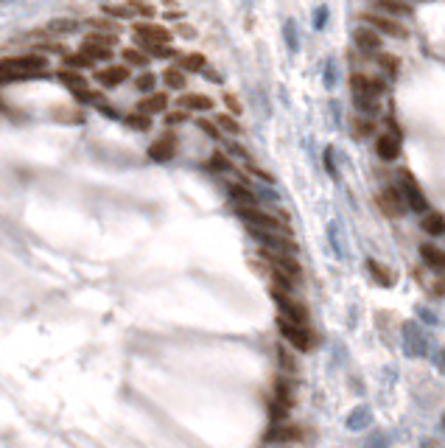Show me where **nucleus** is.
Listing matches in <instances>:
<instances>
[{
    "instance_id": "f257e3e1",
    "label": "nucleus",
    "mask_w": 445,
    "mask_h": 448,
    "mask_svg": "<svg viewBox=\"0 0 445 448\" xmlns=\"http://www.w3.org/2000/svg\"><path fill=\"white\" fill-rule=\"evenodd\" d=\"M37 76H48V59L40 56V53L3 59V64H0V79H3L6 85L17 82V79H37Z\"/></svg>"
},
{
    "instance_id": "f03ea898",
    "label": "nucleus",
    "mask_w": 445,
    "mask_h": 448,
    "mask_svg": "<svg viewBox=\"0 0 445 448\" xmlns=\"http://www.w3.org/2000/svg\"><path fill=\"white\" fill-rule=\"evenodd\" d=\"M236 213H238V218L247 224V227H261V230L288 233V224H286L283 218H277V216H272V213L261 210L258 205H252V207H236Z\"/></svg>"
},
{
    "instance_id": "7ed1b4c3",
    "label": "nucleus",
    "mask_w": 445,
    "mask_h": 448,
    "mask_svg": "<svg viewBox=\"0 0 445 448\" xmlns=\"http://www.w3.org/2000/svg\"><path fill=\"white\" fill-rule=\"evenodd\" d=\"M277 331L283 334V339L291 345V347H297L300 353H308L311 347H314V339H311V331H308V325H300V322H294V320H288V317H277Z\"/></svg>"
},
{
    "instance_id": "20e7f679",
    "label": "nucleus",
    "mask_w": 445,
    "mask_h": 448,
    "mask_svg": "<svg viewBox=\"0 0 445 448\" xmlns=\"http://www.w3.org/2000/svg\"><path fill=\"white\" fill-rule=\"evenodd\" d=\"M272 300L277 303V309H280L283 317H288V320H294V322H300V325H308V309H306L300 300H294L291 291L272 286Z\"/></svg>"
},
{
    "instance_id": "39448f33",
    "label": "nucleus",
    "mask_w": 445,
    "mask_h": 448,
    "mask_svg": "<svg viewBox=\"0 0 445 448\" xmlns=\"http://www.w3.org/2000/svg\"><path fill=\"white\" fill-rule=\"evenodd\" d=\"M350 87L353 98H381L387 93V82L381 76H364V73H353Z\"/></svg>"
},
{
    "instance_id": "423d86ee",
    "label": "nucleus",
    "mask_w": 445,
    "mask_h": 448,
    "mask_svg": "<svg viewBox=\"0 0 445 448\" xmlns=\"http://www.w3.org/2000/svg\"><path fill=\"white\" fill-rule=\"evenodd\" d=\"M406 207H409V202H406V196H403L401 188H384L378 193V210L387 218H401L406 213Z\"/></svg>"
},
{
    "instance_id": "0eeeda50",
    "label": "nucleus",
    "mask_w": 445,
    "mask_h": 448,
    "mask_svg": "<svg viewBox=\"0 0 445 448\" xmlns=\"http://www.w3.org/2000/svg\"><path fill=\"white\" fill-rule=\"evenodd\" d=\"M261 258H263L269 266H274V269H283V272L294 275L297 280L303 277V269H300V264H297L294 252H283V250H269V247H261Z\"/></svg>"
},
{
    "instance_id": "6e6552de",
    "label": "nucleus",
    "mask_w": 445,
    "mask_h": 448,
    "mask_svg": "<svg viewBox=\"0 0 445 448\" xmlns=\"http://www.w3.org/2000/svg\"><path fill=\"white\" fill-rule=\"evenodd\" d=\"M367 26H373L378 34H390V37H409V31H406V26H401L398 20H392V17H387V15H381V12H361L358 15Z\"/></svg>"
},
{
    "instance_id": "1a4fd4ad",
    "label": "nucleus",
    "mask_w": 445,
    "mask_h": 448,
    "mask_svg": "<svg viewBox=\"0 0 445 448\" xmlns=\"http://www.w3.org/2000/svg\"><path fill=\"white\" fill-rule=\"evenodd\" d=\"M401 174V191H403V196H406V202H409V207L415 210V213H428V199H426V193H423V188L415 182V177L409 174V171H398Z\"/></svg>"
},
{
    "instance_id": "9d476101",
    "label": "nucleus",
    "mask_w": 445,
    "mask_h": 448,
    "mask_svg": "<svg viewBox=\"0 0 445 448\" xmlns=\"http://www.w3.org/2000/svg\"><path fill=\"white\" fill-rule=\"evenodd\" d=\"M403 350L412 359H420L428 353V339L423 336V331L415 322H403Z\"/></svg>"
},
{
    "instance_id": "9b49d317",
    "label": "nucleus",
    "mask_w": 445,
    "mask_h": 448,
    "mask_svg": "<svg viewBox=\"0 0 445 448\" xmlns=\"http://www.w3.org/2000/svg\"><path fill=\"white\" fill-rule=\"evenodd\" d=\"M174 152H177V135L171 129L163 132L160 137H155V143L148 146V157H152L155 163H168L174 157Z\"/></svg>"
},
{
    "instance_id": "f8f14e48",
    "label": "nucleus",
    "mask_w": 445,
    "mask_h": 448,
    "mask_svg": "<svg viewBox=\"0 0 445 448\" xmlns=\"http://www.w3.org/2000/svg\"><path fill=\"white\" fill-rule=\"evenodd\" d=\"M353 45H356L361 53H381L384 40H381V34H378L373 26H364V28H356V31H353Z\"/></svg>"
},
{
    "instance_id": "ddd939ff",
    "label": "nucleus",
    "mask_w": 445,
    "mask_h": 448,
    "mask_svg": "<svg viewBox=\"0 0 445 448\" xmlns=\"http://www.w3.org/2000/svg\"><path fill=\"white\" fill-rule=\"evenodd\" d=\"M303 437H306L303 429H300V426H291V423H274V426L263 434L266 442H283V445H288V442H300Z\"/></svg>"
},
{
    "instance_id": "4468645a",
    "label": "nucleus",
    "mask_w": 445,
    "mask_h": 448,
    "mask_svg": "<svg viewBox=\"0 0 445 448\" xmlns=\"http://www.w3.org/2000/svg\"><path fill=\"white\" fill-rule=\"evenodd\" d=\"M126 79H129V64H110V67H104V70L96 73V82H98L104 90H115V87H121Z\"/></svg>"
},
{
    "instance_id": "2eb2a0df",
    "label": "nucleus",
    "mask_w": 445,
    "mask_h": 448,
    "mask_svg": "<svg viewBox=\"0 0 445 448\" xmlns=\"http://www.w3.org/2000/svg\"><path fill=\"white\" fill-rule=\"evenodd\" d=\"M134 37L143 42H160V45L171 42V31L163 26H155V23H134Z\"/></svg>"
},
{
    "instance_id": "dca6fc26",
    "label": "nucleus",
    "mask_w": 445,
    "mask_h": 448,
    "mask_svg": "<svg viewBox=\"0 0 445 448\" xmlns=\"http://www.w3.org/2000/svg\"><path fill=\"white\" fill-rule=\"evenodd\" d=\"M376 155H378L381 160H387V163L398 160V157H401V137L392 135V132L378 135V137H376Z\"/></svg>"
},
{
    "instance_id": "f3484780",
    "label": "nucleus",
    "mask_w": 445,
    "mask_h": 448,
    "mask_svg": "<svg viewBox=\"0 0 445 448\" xmlns=\"http://www.w3.org/2000/svg\"><path fill=\"white\" fill-rule=\"evenodd\" d=\"M376 12L381 15H390V17H412V3L409 0H369Z\"/></svg>"
},
{
    "instance_id": "a211bd4d",
    "label": "nucleus",
    "mask_w": 445,
    "mask_h": 448,
    "mask_svg": "<svg viewBox=\"0 0 445 448\" xmlns=\"http://www.w3.org/2000/svg\"><path fill=\"white\" fill-rule=\"evenodd\" d=\"M344 426L350 429V431H364V429H369V426H373V409H369V406H356L347 417H344Z\"/></svg>"
},
{
    "instance_id": "6ab92c4d",
    "label": "nucleus",
    "mask_w": 445,
    "mask_h": 448,
    "mask_svg": "<svg viewBox=\"0 0 445 448\" xmlns=\"http://www.w3.org/2000/svg\"><path fill=\"white\" fill-rule=\"evenodd\" d=\"M177 107H182L188 112H210L213 110V98L202 96V93H185V96H180Z\"/></svg>"
},
{
    "instance_id": "aec40b11",
    "label": "nucleus",
    "mask_w": 445,
    "mask_h": 448,
    "mask_svg": "<svg viewBox=\"0 0 445 448\" xmlns=\"http://www.w3.org/2000/svg\"><path fill=\"white\" fill-rule=\"evenodd\" d=\"M137 110L146 112V115H163V112L168 110V96H166V93H148V96L137 104Z\"/></svg>"
},
{
    "instance_id": "412c9836",
    "label": "nucleus",
    "mask_w": 445,
    "mask_h": 448,
    "mask_svg": "<svg viewBox=\"0 0 445 448\" xmlns=\"http://www.w3.org/2000/svg\"><path fill=\"white\" fill-rule=\"evenodd\" d=\"M227 193H230V202H233L236 207H252V205H258V196H255L244 182H233Z\"/></svg>"
},
{
    "instance_id": "4be33fe9",
    "label": "nucleus",
    "mask_w": 445,
    "mask_h": 448,
    "mask_svg": "<svg viewBox=\"0 0 445 448\" xmlns=\"http://www.w3.org/2000/svg\"><path fill=\"white\" fill-rule=\"evenodd\" d=\"M367 272L373 275V280H376L378 286H384V288H392V286H395V275H392L384 264H378L376 258H369V261H367Z\"/></svg>"
},
{
    "instance_id": "5701e85b",
    "label": "nucleus",
    "mask_w": 445,
    "mask_h": 448,
    "mask_svg": "<svg viewBox=\"0 0 445 448\" xmlns=\"http://www.w3.org/2000/svg\"><path fill=\"white\" fill-rule=\"evenodd\" d=\"M82 53H87L93 62H112V45H101V42H93V40L82 42Z\"/></svg>"
},
{
    "instance_id": "b1692460",
    "label": "nucleus",
    "mask_w": 445,
    "mask_h": 448,
    "mask_svg": "<svg viewBox=\"0 0 445 448\" xmlns=\"http://www.w3.org/2000/svg\"><path fill=\"white\" fill-rule=\"evenodd\" d=\"M420 258L428 269H437V272H445V252H439L434 244H423L420 247Z\"/></svg>"
},
{
    "instance_id": "393cba45",
    "label": "nucleus",
    "mask_w": 445,
    "mask_h": 448,
    "mask_svg": "<svg viewBox=\"0 0 445 448\" xmlns=\"http://www.w3.org/2000/svg\"><path fill=\"white\" fill-rule=\"evenodd\" d=\"M420 227L428 236H442L445 233V216H439V213H423Z\"/></svg>"
},
{
    "instance_id": "a878e982",
    "label": "nucleus",
    "mask_w": 445,
    "mask_h": 448,
    "mask_svg": "<svg viewBox=\"0 0 445 448\" xmlns=\"http://www.w3.org/2000/svg\"><path fill=\"white\" fill-rule=\"evenodd\" d=\"M274 398L280 404H286V406H294V387H291V381L286 376H277L274 379Z\"/></svg>"
},
{
    "instance_id": "bb28decb",
    "label": "nucleus",
    "mask_w": 445,
    "mask_h": 448,
    "mask_svg": "<svg viewBox=\"0 0 445 448\" xmlns=\"http://www.w3.org/2000/svg\"><path fill=\"white\" fill-rule=\"evenodd\" d=\"M163 82L171 87V90H185V73L180 70V67H166V73H163Z\"/></svg>"
},
{
    "instance_id": "cd10ccee",
    "label": "nucleus",
    "mask_w": 445,
    "mask_h": 448,
    "mask_svg": "<svg viewBox=\"0 0 445 448\" xmlns=\"http://www.w3.org/2000/svg\"><path fill=\"white\" fill-rule=\"evenodd\" d=\"M121 56H123V62H126L129 67H148V62H152L146 51H134V48H126Z\"/></svg>"
},
{
    "instance_id": "c85d7f7f",
    "label": "nucleus",
    "mask_w": 445,
    "mask_h": 448,
    "mask_svg": "<svg viewBox=\"0 0 445 448\" xmlns=\"http://www.w3.org/2000/svg\"><path fill=\"white\" fill-rule=\"evenodd\" d=\"M283 40H286L288 51H300V34H297V23L294 20L283 23Z\"/></svg>"
},
{
    "instance_id": "c756f323",
    "label": "nucleus",
    "mask_w": 445,
    "mask_h": 448,
    "mask_svg": "<svg viewBox=\"0 0 445 448\" xmlns=\"http://www.w3.org/2000/svg\"><path fill=\"white\" fill-rule=\"evenodd\" d=\"M134 87H137L140 93H155V87H157V73H152V70L140 73V76L134 79Z\"/></svg>"
},
{
    "instance_id": "7c9ffc66",
    "label": "nucleus",
    "mask_w": 445,
    "mask_h": 448,
    "mask_svg": "<svg viewBox=\"0 0 445 448\" xmlns=\"http://www.w3.org/2000/svg\"><path fill=\"white\" fill-rule=\"evenodd\" d=\"M126 123L132 126V129H137V132H148L152 129V115H146V112H132V115H126Z\"/></svg>"
},
{
    "instance_id": "2f4dec72",
    "label": "nucleus",
    "mask_w": 445,
    "mask_h": 448,
    "mask_svg": "<svg viewBox=\"0 0 445 448\" xmlns=\"http://www.w3.org/2000/svg\"><path fill=\"white\" fill-rule=\"evenodd\" d=\"M378 67L387 73V76H398V73H401V62L392 53H378Z\"/></svg>"
},
{
    "instance_id": "473e14b6",
    "label": "nucleus",
    "mask_w": 445,
    "mask_h": 448,
    "mask_svg": "<svg viewBox=\"0 0 445 448\" xmlns=\"http://www.w3.org/2000/svg\"><path fill=\"white\" fill-rule=\"evenodd\" d=\"M64 67H73V70H82V67H93V59L87 53H64Z\"/></svg>"
},
{
    "instance_id": "72a5a7b5",
    "label": "nucleus",
    "mask_w": 445,
    "mask_h": 448,
    "mask_svg": "<svg viewBox=\"0 0 445 448\" xmlns=\"http://www.w3.org/2000/svg\"><path fill=\"white\" fill-rule=\"evenodd\" d=\"M137 42H140V48H143L148 56H160V59L174 56V51H171L168 45H160V42H143V40H137Z\"/></svg>"
},
{
    "instance_id": "f704fd0d",
    "label": "nucleus",
    "mask_w": 445,
    "mask_h": 448,
    "mask_svg": "<svg viewBox=\"0 0 445 448\" xmlns=\"http://www.w3.org/2000/svg\"><path fill=\"white\" fill-rule=\"evenodd\" d=\"M79 23L76 20H70V17H56L48 23V31H56V34H70V31H76Z\"/></svg>"
},
{
    "instance_id": "c9c22d12",
    "label": "nucleus",
    "mask_w": 445,
    "mask_h": 448,
    "mask_svg": "<svg viewBox=\"0 0 445 448\" xmlns=\"http://www.w3.org/2000/svg\"><path fill=\"white\" fill-rule=\"evenodd\" d=\"M328 239H331V247L336 250V255H339V258H344V241H342V230H339V224H336V221H331V224H328Z\"/></svg>"
},
{
    "instance_id": "e433bc0d",
    "label": "nucleus",
    "mask_w": 445,
    "mask_h": 448,
    "mask_svg": "<svg viewBox=\"0 0 445 448\" xmlns=\"http://www.w3.org/2000/svg\"><path fill=\"white\" fill-rule=\"evenodd\" d=\"M353 104H356V110L358 112H364L367 118H373V115H378V98H353Z\"/></svg>"
},
{
    "instance_id": "4c0bfd02",
    "label": "nucleus",
    "mask_w": 445,
    "mask_h": 448,
    "mask_svg": "<svg viewBox=\"0 0 445 448\" xmlns=\"http://www.w3.org/2000/svg\"><path fill=\"white\" fill-rule=\"evenodd\" d=\"M207 67V59L202 56V53H188V56H182V70H204Z\"/></svg>"
},
{
    "instance_id": "58836bf2",
    "label": "nucleus",
    "mask_w": 445,
    "mask_h": 448,
    "mask_svg": "<svg viewBox=\"0 0 445 448\" xmlns=\"http://www.w3.org/2000/svg\"><path fill=\"white\" fill-rule=\"evenodd\" d=\"M218 129L227 132V135H238V132H241V123L236 121L233 112H230V115H218Z\"/></svg>"
},
{
    "instance_id": "ea45409f",
    "label": "nucleus",
    "mask_w": 445,
    "mask_h": 448,
    "mask_svg": "<svg viewBox=\"0 0 445 448\" xmlns=\"http://www.w3.org/2000/svg\"><path fill=\"white\" fill-rule=\"evenodd\" d=\"M369 132H373V121H369V118H356V121H353V129H350L353 137L361 140V137H367Z\"/></svg>"
},
{
    "instance_id": "a19ab883",
    "label": "nucleus",
    "mask_w": 445,
    "mask_h": 448,
    "mask_svg": "<svg viewBox=\"0 0 445 448\" xmlns=\"http://www.w3.org/2000/svg\"><path fill=\"white\" fill-rule=\"evenodd\" d=\"M210 169H216V171H233V163H230V157L225 152H213Z\"/></svg>"
},
{
    "instance_id": "79ce46f5",
    "label": "nucleus",
    "mask_w": 445,
    "mask_h": 448,
    "mask_svg": "<svg viewBox=\"0 0 445 448\" xmlns=\"http://www.w3.org/2000/svg\"><path fill=\"white\" fill-rule=\"evenodd\" d=\"M322 82H325V87H328V90H333V87H336V64H333V59H328V62H325Z\"/></svg>"
},
{
    "instance_id": "37998d69",
    "label": "nucleus",
    "mask_w": 445,
    "mask_h": 448,
    "mask_svg": "<svg viewBox=\"0 0 445 448\" xmlns=\"http://www.w3.org/2000/svg\"><path fill=\"white\" fill-rule=\"evenodd\" d=\"M93 26H96L98 31H107V34H118V20H115V17L110 20V17L104 15V17H98V20H93Z\"/></svg>"
},
{
    "instance_id": "c03bdc74",
    "label": "nucleus",
    "mask_w": 445,
    "mask_h": 448,
    "mask_svg": "<svg viewBox=\"0 0 445 448\" xmlns=\"http://www.w3.org/2000/svg\"><path fill=\"white\" fill-rule=\"evenodd\" d=\"M277 359H280V367H283V370H288V372H294V370H297L294 359H291L288 353H286V347H283V345L277 347Z\"/></svg>"
},
{
    "instance_id": "a18cd8bd",
    "label": "nucleus",
    "mask_w": 445,
    "mask_h": 448,
    "mask_svg": "<svg viewBox=\"0 0 445 448\" xmlns=\"http://www.w3.org/2000/svg\"><path fill=\"white\" fill-rule=\"evenodd\" d=\"M387 442H390V437L384 431H373V437L367 440V448H387Z\"/></svg>"
},
{
    "instance_id": "49530a36",
    "label": "nucleus",
    "mask_w": 445,
    "mask_h": 448,
    "mask_svg": "<svg viewBox=\"0 0 445 448\" xmlns=\"http://www.w3.org/2000/svg\"><path fill=\"white\" fill-rule=\"evenodd\" d=\"M216 126H218V123H210V121H204V118L199 121V129H202V132H204L207 137H213V140H221V132H218Z\"/></svg>"
},
{
    "instance_id": "de8ad7c7",
    "label": "nucleus",
    "mask_w": 445,
    "mask_h": 448,
    "mask_svg": "<svg viewBox=\"0 0 445 448\" xmlns=\"http://www.w3.org/2000/svg\"><path fill=\"white\" fill-rule=\"evenodd\" d=\"M185 118H188V110H182V107H180L177 112H166V123H168V126H177V123H182Z\"/></svg>"
},
{
    "instance_id": "09e8293b",
    "label": "nucleus",
    "mask_w": 445,
    "mask_h": 448,
    "mask_svg": "<svg viewBox=\"0 0 445 448\" xmlns=\"http://www.w3.org/2000/svg\"><path fill=\"white\" fill-rule=\"evenodd\" d=\"M325 23H328V6H317V12H314V28H325Z\"/></svg>"
},
{
    "instance_id": "8fccbe9b",
    "label": "nucleus",
    "mask_w": 445,
    "mask_h": 448,
    "mask_svg": "<svg viewBox=\"0 0 445 448\" xmlns=\"http://www.w3.org/2000/svg\"><path fill=\"white\" fill-rule=\"evenodd\" d=\"M325 169H328V174L336 180L339 177V169H336V163H333V148H325Z\"/></svg>"
},
{
    "instance_id": "3c124183",
    "label": "nucleus",
    "mask_w": 445,
    "mask_h": 448,
    "mask_svg": "<svg viewBox=\"0 0 445 448\" xmlns=\"http://www.w3.org/2000/svg\"><path fill=\"white\" fill-rule=\"evenodd\" d=\"M225 101H227V107H230V112H233V115H241V112H244L241 101H238L233 93H225Z\"/></svg>"
},
{
    "instance_id": "603ef678",
    "label": "nucleus",
    "mask_w": 445,
    "mask_h": 448,
    "mask_svg": "<svg viewBox=\"0 0 445 448\" xmlns=\"http://www.w3.org/2000/svg\"><path fill=\"white\" fill-rule=\"evenodd\" d=\"M98 112H101V115H110V118H118V110H112V107L104 104V101H98Z\"/></svg>"
},
{
    "instance_id": "864d4df0",
    "label": "nucleus",
    "mask_w": 445,
    "mask_h": 448,
    "mask_svg": "<svg viewBox=\"0 0 445 448\" xmlns=\"http://www.w3.org/2000/svg\"><path fill=\"white\" fill-rule=\"evenodd\" d=\"M420 448H445V445H442L439 440H423V442H420Z\"/></svg>"
},
{
    "instance_id": "5fc2aeb1",
    "label": "nucleus",
    "mask_w": 445,
    "mask_h": 448,
    "mask_svg": "<svg viewBox=\"0 0 445 448\" xmlns=\"http://www.w3.org/2000/svg\"><path fill=\"white\" fill-rule=\"evenodd\" d=\"M420 317H423V320H426V322H431V325H434V322H437V320H434V314H431V311H420Z\"/></svg>"
},
{
    "instance_id": "6e6d98bb",
    "label": "nucleus",
    "mask_w": 445,
    "mask_h": 448,
    "mask_svg": "<svg viewBox=\"0 0 445 448\" xmlns=\"http://www.w3.org/2000/svg\"><path fill=\"white\" fill-rule=\"evenodd\" d=\"M439 423H442V429H445V415H442V417H439Z\"/></svg>"
}]
</instances>
